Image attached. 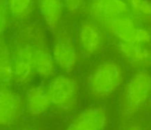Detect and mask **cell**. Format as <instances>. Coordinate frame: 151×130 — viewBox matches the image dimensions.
Here are the masks:
<instances>
[{
  "mask_svg": "<svg viewBox=\"0 0 151 130\" xmlns=\"http://www.w3.org/2000/svg\"><path fill=\"white\" fill-rule=\"evenodd\" d=\"M17 130H43L40 127L36 126L34 125H27L24 126L19 128Z\"/></svg>",
  "mask_w": 151,
  "mask_h": 130,
  "instance_id": "d6986e66",
  "label": "cell"
},
{
  "mask_svg": "<svg viewBox=\"0 0 151 130\" xmlns=\"http://www.w3.org/2000/svg\"><path fill=\"white\" fill-rule=\"evenodd\" d=\"M24 112L32 119L44 117L52 110L45 82H34L25 88L23 96Z\"/></svg>",
  "mask_w": 151,
  "mask_h": 130,
  "instance_id": "8fae6325",
  "label": "cell"
},
{
  "mask_svg": "<svg viewBox=\"0 0 151 130\" xmlns=\"http://www.w3.org/2000/svg\"><path fill=\"white\" fill-rule=\"evenodd\" d=\"M151 70L134 71L127 78L119 92L118 106L121 118L131 120L150 103Z\"/></svg>",
  "mask_w": 151,
  "mask_h": 130,
  "instance_id": "3957f363",
  "label": "cell"
},
{
  "mask_svg": "<svg viewBox=\"0 0 151 130\" xmlns=\"http://www.w3.org/2000/svg\"><path fill=\"white\" fill-rule=\"evenodd\" d=\"M10 16L9 0H0V18L5 26Z\"/></svg>",
  "mask_w": 151,
  "mask_h": 130,
  "instance_id": "ac0fdd59",
  "label": "cell"
},
{
  "mask_svg": "<svg viewBox=\"0 0 151 130\" xmlns=\"http://www.w3.org/2000/svg\"><path fill=\"white\" fill-rule=\"evenodd\" d=\"M34 44L26 29L23 38L17 41L13 48V64L14 72V84L26 88L35 82L33 67Z\"/></svg>",
  "mask_w": 151,
  "mask_h": 130,
  "instance_id": "5b68a950",
  "label": "cell"
},
{
  "mask_svg": "<svg viewBox=\"0 0 151 130\" xmlns=\"http://www.w3.org/2000/svg\"><path fill=\"white\" fill-rule=\"evenodd\" d=\"M115 54L126 69L134 71L151 70V46L115 41Z\"/></svg>",
  "mask_w": 151,
  "mask_h": 130,
  "instance_id": "30bf717a",
  "label": "cell"
},
{
  "mask_svg": "<svg viewBox=\"0 0 151 130\" xmlns=\"http://www.w3.org/2000/svg\"><path fill=\"white\" fill-rule=\"evenodd\" d=\"M130 13L137 21L151 22V0H126Z\"/></svg>",
  "mask_w": 151,
  "mask_h": 130,
  "instance_id": "2e32d148",
  "label": "cell"
},
{
  "mask_svg": "<svg viewBox=\"0 0 151 130\" xmlns=\"http://www.w3.org/2000/svg\"><path fill=\"white\" fill-rule=\"evenodd\" d=\"M149 104H151V98H150V103Z\"/></svg>",
  "mask_w": 151,
  "mask_h": 130,
  "instance_id": "7402d4cb",
  "label": "cell"
},
{
  "mask_svg": "<svg viewBox=\"0 0 151 130\" xmlns=\"http://www.w3.org/2000/svg\"><path fill=\"white\" fill-rule=\"evenodd\" d=\"M24 115L23 96L10 86H0V127L13 126Z\"/></svg>",
  "mask_w": 151,
  "mask_h": 130,
  "instance_id": "9c48e42d",
  "label": "cell"
},
{
  "mask_svg": "<svg viewBox=\"0 0 151 130\" xmlns=\"http://www.w3.org/2000/svg\"><path fill=\"white\" fill-rule=\"evenodd\" d=\"M4 27H5V25L3 23V22L1 21V18H0V35H1V33L2 32V31L4 30Z\"/></svg>",
  "mask_w": 151,
  "mask_h": 130,
  "instance_id": "44dd1931",
  "label": "cell"
},
{
  "mask_svg": "<svg viewBox=\"0 0 151 130\" xmlns=\"http://www.w3.org/2000/svg\"><path fill=\"white\" fill-rule=\"evenodd\" d=\"M75 35L83 59L98 58L106 49V36L104 28L89 18L81 21Z\"/></svg>",
  "mask_w": 151,
  "mask_h": 130,
  "instance_id": "8992f818",
  "label": "cell"
},
{
  "mask_svg": "<svg viewBox=\"0 0 151 130\" xmlns=\"http://www.w3.org/2000/svg\"><path fill=\"white\" fill-rule=\"evenodd\" d=\"M122 130H142L141 126L137 125V124H133V125L128 126L127 127L124 128Z\"/></svg>",
  "mask_w": 151,
  "mask_h": 130,
  "instance_id": "ffe728a7",
  "label": "cell"
},
{
  "mask_svg": "<svg viewBox=\"0 0 151 130\" xmlns=\"http://www.w3.org/2000/svg\"><path fill=\"white\" fill-rule=\"evenodd\" d=\"M34 44L33 67L36 78L47 82L58 72L50 50V44L45 33L37 27L28 28Z\"/></svg>",
  "mask_w": 151,
  "mask_h": 130,
  "instance_id": "52a82bcc",
  "label": "cell"
},
{
  "mask_svg": "<svg viewBox=\"0 0 151 130\" xmlns=\"http://www.w3.org/2000/svg\"><path fill=\"white\" fill-rule=\"evenodd\" d=\"M35 0H9L10 16L19 21L28 19L32 13Z\"/></svg>",
  "mask_w": 151,
  "mask_h": 130,
  "instance_id": "9a60e30c",
  "label": "cell"
},
{
  "mask_svg": "<svg viewBox=\"0 0 151 130\" xmlns=\"http://www.w3.org/2000/svg\"><path fill=\"white\" fill-rule=\"evenodd\" d=\"M37 7L46 28L53 34L61 25L65 10L63 0H37Z\"/></svg>",
  "mask_w": 151,
  "mask_h": 130,
  "instance_id": "4fadbf2b",
  "label": "cell"
},
{
  "mask_svg": "<svg viewBox=\"0 0 151 130\" xmlns=\"http://www.w3.org/2000/svg\"><path fill=\"white\" fill-rule=\"evenodd\" d=\"M52 112L60 117L72 116L78 110L82 96V83L75 74L58 72L45 82Z\"/></svg>",
  "mask_w": 151,
  "mask_h": 130,
  "instance_id": "7a4b0ae2",
  "label": "cell"
},
{
  "mask_svg": "<svg viewBox=\"0 0 151 130\" xmlns=\"http://www.w3.org/2000/svg\"><path fill=\"white\" fill-rule=\"evenodd\" d=\"M65 10L69 13L78 15L85 11L87 5L86 0H63Z\"/></svg>",
  "mask_w": 151,
  "mask_h": 130,
  "instance_id": "e0dca14e",
  "label": "cell"
},
{
  "mask_svg": "<svg viewBox=\"0 0 151 130\" xmlns=\"http://www.w3.org/2000/svg\"><path fill=\"white\" fill-rule=\"evenodd\" d=\"M127 78L126 67L119 59L98 57L87 72L84 87L91 100L101 103L119 92Z\"/></svg>",
  "mask_w": 151,
  "mask_h": 130,
  "instance_id": "6da1fadb",
  "label": "cell"
},
{
  "mask_svg": "<svg viewBox=\"0 0 151 130\" xmlns=\"http://www.w3.org/2000/svg\"><path fill=\"white\" fill-rule=\"evenodd\" d=\"M52 35L50 50L58 70L59 72L75 74L83 59L78 49L75 35L63 25H60Z\"/></svg>",
  "mask_w": 151,
  "mask_h": 130,
  "instance_id": "277c9868",
  "label": "cell"
},
{
  "mask_svg": "<svg viewBox=\"0 0 151 130\" xmlns=\"http://www.w3.org/2000/svg\"><path fill=\"white\" fill-rule=\"evenodd\" d=\"M110 116L102 103L88 105L71 116L64 130H107Z\"/></svg>",
  "mask_w": 151,
  "mask_h": 130,
  "instance_id": "ba28073f",
  "label": "cell"
},
{
  "mask_svg": "<svg viewBox=\"0 0 151 130\" xmlns=\"http://www.w3.org/2000/svg\"><path fill=\"white\" fill-rule=\"evenodd\" d=\"M85 12L89 19L101 26L111 19L130 13L126 0H90Z\"/></svg>",
  "mask_w": 151,
  "mask_h": 130,
  "instance_id": "7c38bea8",
  "label": "cell"
},
{
  "mask_svg": "<svg viewBox=\"0 0 151 130\" xmlns=\"http://www.w3.org/2000/svg\"><path fill=\"white\" fill-rule=\"evenodd\" d=\"M14 83L13 49L0 35V86H10Z\"/></svg>",
  "mask_w": 151,
  "mask_h": 130,
  "instance_id": "5bb4252c",
  "label": "cell"
}]
</instances>
